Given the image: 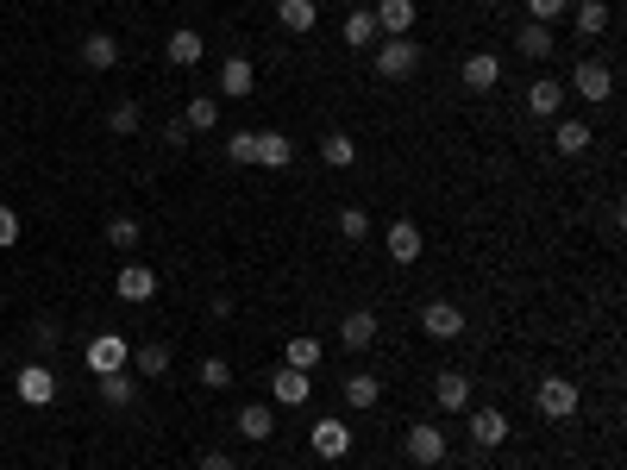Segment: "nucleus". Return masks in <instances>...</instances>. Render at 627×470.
Wrapping results in <instances>:
<instances>
[{
    "label": "nucleus",
    "instance_id": "13",
    "mask_svg": "<svg viewBox=\"0 0 627 470\" xmlns=\"http://www.w3.org/2000/svg\"><path fill=\"white\" fill-rule=\"evenodd\" d=\"M408 458L414 464H439V458H446V433L427 427V420H421V427H408Z\"/></svg>",
    "mask_w": 627,
    "mask_h": 470
},
{
    "label": "nucleus",
    "instance_id": "22",
    "mask_svg": "<svg viewBox=\"0 0 627 470\" xmlns=\"http://www.w3.org/2000/svg\"><path fill=\"white\" fill-rule=\"evenodd\" d=\"M82 63L88 69H113V63H120V44H113L107 32H88L82 38Z\"/></svg>",
    "mask_w": 627,
    "mask_h": 470
},
{
    "label": "nucleus",
    "instance_id": "7",
    "mask_svg": "<svg viewBox=\"0 0 627 470\" xmlns=\"http://www.w3.org/2000/svg\"><path fill=\"white\" fill-rule=\"evenodd\" d=\"M270 395H276V408H308V395H314V383H308V370H276L270 376Z\"/></svg>",
    "mask_w": 627,
    "mask_h": 470
},
{
    "label": "nucleus",
    "instance_id": "3",
    "mask_svg": "<svg viewBox=\"0 0 627 470\" xmlns=\"http://www.w3.org/2000/svg\"><path fill=\"white\" fill-rule=\"evenodd\" d=\"M13 395H19L26 408H51V402H57V376L44 370V364H26V370L13 376Z\"/></svg>",
    "mask_w": 627,
    "mask_h": 470
},
{
    "label": "nucleus",
    "instance_id": "36",
    "mask_svg": "<svg viewBox=\"0 0 627 470\" xmlns=\"http://www.w3.org/2000/svg\"><path fill=\"white\" fill-rule=\"evenodd\" d=\"M226 157L232 163H251V157H258V132H232L226 138Z\"/></svg>",
    "mask_w": 627,
    "mask_h": 470
},
{
    "label": "nucleus",
    "instance_id": "5",
    "mask_svg": "<svg viewBox=\"0 0 627 470\" xmlns=\"http://www.w3.org/2000/svg\"><path fill=\"white\" fill-rule=\"evenodd\" d=\"M126 364H132V345L120 333H101L95 345H88V370H95V376H113V370H126Z\"/></svg>",
    "mask_w": 627,
    "mask_h": 470
},
{
    "label": "nucleus",
    "instance_id": "11",
    "mask_svg": "<svg viewBox=\"0 0 627 470\" xmlns=\"http://www.w3.org/2000/svg\"><path fill=\"white\" fill-rule=\"evenodd\" d=\"M421 326H427V339H458V333H464V314L452 308V301H427V308H421Z\"/></svg>",
    "mask_w": 627,
    "mask_h": 470
},
{
    "label": "nucleus",
    "instance_id": "20",
    "mask_svg": "<svg viewBox=\"0 0 627 470\" xmlns=\"http://www.w3.org/2000/svg\"><path fill=\"white\" fill-rule=\"evenodd\" d=\"M151 295H157V276L145 264H126L120 270V301H151Z\"/></svg>",
    "mask_w": 627,
    "mask_h": 470
},
{
    "label": "nucleus",
    "instance_id": "14",
    "mask_svg": "<svg viewBox=\"0 0 627 470\" xmlns=\"http://www.w3.org/2000/svg\"><path fill=\"white\" fill-rule=\"evenodd\" d=\"M471 439L490 452V445H502L508 439V414L502 408H471Z\"/></svg>",
    "mask_w": 627,
    "mask_h": 470
},
{
    "label": "nucleus",
    "instance_id": "21",
    "mask_svg": "<svg viewBox=\"0 0 627 470\" xmlns=\"http://www.w3.org/2000/svg\"><path fill=\"white\" fill-rule=\"evenodd\" d=\"M239 433H245V439H270V433H276V408L245 402V408H239Z\"/></svg>",
    "mask_w": 627,
    "mask_h": 470
},
{
    "label": "nucleus",
    "instance_id": "39",
    "mask_svg": "<svg viewBox=\"0 0 627 470\" xmlns=\"http://www.w3.org/2000/svg\"><path fill=\"white\" fill-rule=\"evenodd\" d=\"M565 7H571V0H527V13L540 19V26H552V19H559Z\"/></svg>",
    "mask_w": 627,
    "mask_h": 470
},
{
    "label": "nucleus",
    "instance_id": "29",
    "mask_svg": "<svg viewBox=\"0 0 627 470\" xmlns=\"http://www.w3.org/2000/svg\"><path fill=\"white\" fill-rule=\"evenodd\" d=\"M276 19L289 32H314V0H276Z\"/></svg>",
    "mask_w": 627,
    "mask_h": 470
},
{
    "label": "nucleus",
    "instance_id": "15",
    "mask_svg": "<svg viewBox=\"0 0 627 470\" xmlns=\"http://www.w3.org/2000/svg\"><path fill=\"white\" fill-rule=\"evenodd\" d=\"M552 44H559V38H552V26L527 19V26H521V38H515V51H521L527 63H546V57H552Z\"/></svg>",
    "mask_w": 627,
    "mask_h": 470
},
{
    "label": "nucleus",
    "instance_id": "18",
    "mask_svg": "<svg viewBox=\"0 0 627 470\" xmlns=\"http://www.w3.org/2000/svg\"><path fill=\"white\" fill-rule=\"evenodd\" d=\"M389 257H396V264H414V257H421V226H414V220L389 226Z\"/></svg>",
    "mask_w": 627,
    "mask_h": 470
},
{
    "label": "nucleus",
    "instance_id": "12",
    "mask_svg": "<svg viewBox=\"0 0 627 470\" xmlns=\"http://www.w3.org/2000/svg\"><path fill=\"white\" fill-rule=\"evenodd\" d=\"M339 345H345V351H370V345H377V314H370V308L345 314V326H339Z\"/></svg>",
    "mask_w": 627,
    "mask_h": 470
},
{
    "label": "nucleus",
    "instance_id": "24",
    "mask_svg": "<svg viewBox=\"0 0 627 470\" xmlns=\"http://www.w3.org/2000/svg\"><path fill=\"white\" fill-rule=\"evenodd\" d=\"M433 395H439V408H471V383H464L458 370H439V383H433Z\"/></svg>",
    "mask_w": 627,
    "mask_h": 470
},
{
    "label": "nucleus",
    "instance_id": "32",
    "mask_svg": "<svg viewBox=\"0 0 627 470\" xmlns=\"http://www.w3.org/2000/svg\"><path fill=\"white\" fill-rule=\"evenodd\" d=\"M101 395H107V402H113V408H126V402H132V395H138V383H132V376H126V370H113V376H101Z\"/></svg>",
    "mask_w": 627,
    "mask_h": 470
},
{
    "label": "nucleus",
    "instance_id": "16",
    "mask_svg": "<svg viewBox=\"0 0 627 470\" xmlns=\"http://www.w3.org/2000/svg\"><path fill=\"white\" fill-rule=\"evenodd\" d=\"M201 51H207V38H201V32H189V26L170 32V44H164V57H170L176 69H195V63H201Z\"/></svg>",
    "mask_w": 627,
    "mask_h": 470
},
{
    "label": "nucleus",
    "instance_id": "10",
    "mask_svg": "<svg viewBox=\"0 0 627 470\" xmlns=\"http://www.w3.org/2000/svg\"><path fill=\"white\" fill-rule=\"evenodd\" d=\"M496 82H502V57H496V51H471V57H464V88L490 94Z\"/></svg>",
    "mask_w": 627,
    "mask_h": 470
},
{
    "label": "nucleus",
    "instance_id": "37",
    "mask_svg": "<svg viewBox=\"0 0 627 470\" xmlns=\"http://www.w3.org/2000/svg\"><path fill=\"white\" fill-rule=\"evenodd\" d=\"M195 376H201L207 389H226V383H232V364H226V358H207V364H201Z\"/></svg>",
    "mask_w": 627,
    "mask_h": 470
},
{
    "label": "nucleus",
    "instance_id": "6",
    "mask_svg": "<svg viewBox=\"0 0 627 470\" xmlns=\"http://www.w3.org/2000/svg\"><path fill=\"white\" fill-rule=\"evenodd\" d=\"M370 19H377V38H408L414 32V0H377Z\"/></svg>",
    "mask_w": 627,
    "mask_h": 470
},
{
    "label": "nucleus",
    "instance_id": "19",
    "mask_svg": "<svg viewBox=\"0 0 627 470\" xmlns=\"http://www.w3.org/2000/svg\"><path fill=\"white\" fill-rule=\"evenodd\" d=\"M251 163H270V170H289V163H295V145H289L283 132H258V157H251Z\"/></svg>",
    "mask_w": 627,
    "mask_h": 470
},
{
    "label": "nucleus",
    "instance_id": "28",
    "mask_svg": "<svg viewBox=\"0 0 627 470\" xmlns=\"http://www.w3.org/2000/svg\"><path fill=\"white\" fill-rule=\"evenodd\" d=\"M577 32H584V38L609 32V0H577Z\"/></svg>",
    "mask_w": 627,
    "mask_h": 470
},
{
    "label": "nucleus",
    "instance_id": "34",
    "mask_svg": "<svg viewBox=\"0 0 627 470\" xmlns=\"http://www.w3.org/2000/svg\"><path fill=\"white\" fill-rule=\"evenodd\" d=\"M320 364V339H289V370H314Z\"/></svg>",
    "mask_w": 627,
    "mask_h": 470
},
{
    "label": "nucleus",
    "instance_id": "2",
    "mask_svg": "<svg viewBox=\"0 0 627 470\" xmlns=\"http://www.w3.org/2000/svg\"><path fill=\"white\" fill-rule=\"evenodd\" d=\"M533 402H540V414H546V420H571L584 395H577V383H571V376H540V389H533Z\"/></svg>",
    "mask_w": 627,
    "mask_h": 470
},
{
    "label": "nucleus",
    "instance_id": "27",
    "mask_svg": "<svg viewBox=\"0 0 627 470\" xmlns=\"http://www.w3.org/2000/svg\"><path fill=\"white\" fill-rule=\"evenodd\" d=\"M552 145H559L565 157H584V151H590V126H584V120H559V132H552Z\"/></svg>",
    "mask_w": 627,
    "mask_h": 470
},
{
    "label": "nucleus",
    "instance_id": "31",
    "mask_svg": "<svg viewBox=\"0 0 627 470\" xmlns=\"http://www.w3.org/2000/svg\"><path fill=\"white\" fill-rule=\"evenodd\" d=\"M320 157H327L333 170H345V163L358 157V145H352V138H345V132H327V138H320Z\"/></svg>",
    "mask_w": 627,
    "mask_h": 470
},
{
    "label": "nucleus",
    "instance_id": "41",
    "mask_svg": "<svg viewBox=\"0 0 627 470\" xmlns=\"http://www.w3.org/2000/svg\"><path fill=\"white\" fill-rule=\"evenodd\" d=\"M201 470H239V464H232L226 452H207V458H201Z\"/></svg>",
    "mask_w": 627,
    "mask_h": 470
},
{
    "label": "nucleus",
    "instance_id": "43",
    "mask_svg": "<svg viewBox=\"0 0 627 470\" xmlns=\"http://www.w3.org/2000/svg\"><path fill=\"white\" fill-rule=\"evenodd\" d=\"M314 7H320V0H314Z\"/></svg>",
    "mask_w": 627,
    "mask_h": 470
},
{
    "label": "nucleus",
    "instance_id": "8",
    "mask_svg": "<svg viewBox=\"0 0 627 470\" xmlns=\"http://www.w3.org/2000/svg\"><path fill=\"white\" fill-rule=\"evenodd\" d=\"M314 452L320 458H345V452H352V427H345V420L339 414H327V420H314Z\"/></svg>",
    "mask_w": 627,
    "mask_h": 470
},
{
    "label": "nucleus",
    "instance_id": "35",
    "mask_svg": "<svg viewBox=\"0 0 627 470\" xmlns=\"http://www.w3.org/2000/svg\"><path fill=\"white\" fill-rule=\"evenodd\" d=\"M138 120H145V113H138V101H113V113H107L113 132H138Z\"/></svg>",
    "mask_w": 627,
    "mask_h": 470
},
{
    "label": "nucleus",
    "instance_id": "1",
    "mask_svg": "<svg viewBox=\"0 0 627 470\" xmlns=\"http://www.w3.org/2000/svg\"><path fill=\"white\" fill-rule=\"evenodd\" d=\"M421 69V44L414 38H377V76L383 82H408Z\"/></svg>",
    "mask_w": 627,
    "mask_h": 470
},
{
    "label": "nucleus",
    "instance_id": "9",
    "mask_svg": "<svg viewBox=\"0 0 627 470\" xmlns=\"http://www.w3.org/2000/svg\"><path fill=\"white\" fill-rule=\"evenodd\" d=\"M559 107H565V82H552V76L527 82V113H533V120H552Z\"/></svg>",
    "mask_w": 627,
    "mask_h": 470
},
{
    "label": "nucleus",
    "instance_id": "25",
    "mask_svg": "<svg viewBox=\"0 0 627 470\" xmlns=\"http://www.w3.org/2000/svg\"><path fill=\"white\" fill-rule=\"evenodd\" d=\"M182 126H189V132H214L220 126V101H214V94H195L189 113H182Z\"/></svg>",
    "mask_w": 627,
    "mask_h": 470
},
{
    "label": "nucleus",
    "instance_id": "30",
    "mask_svg": "<svg viewBox=\"0 0 627 470\" xmlns=\"http://www.w3.org/2000/svg\"><path fill=\"white\" fill-rule=\"evenodd\" d=\"M132 364H138V376H164L170 370V345H138Z\"/></svg>",
    "mask_w": 627,
    "mask_h": 470
},
{
    "label": "nucleus",
    "instance_id": "40",
    "mask_svg": "<svg viewBox=\"0 0 627 470\" xmlns=\"http://www.w3.org/2000/svg\"><path fill=\"white\" fill-rule=\"evenodd\" d=\"M7 245H19V214H13V207H0V251H7Z\"/></svg>",
    "mask_w": 627,
    "mask_h": 470
},
{
    "label": "nucleus",
    "instance_id": "4",
    "mask_svg": "<svg viewBox=\"0 0 627 470\" xmlns=\"http://www.w3.org/2000/svg\"><path fill=\"white\" fill-rule=\"evenodd\" d=\"M571 94H584V101H609V94H615V69L596 63V57H584V63L571 69Z\"/></svg>",
    "mask_w": 627,
    "mask_h": 470
},
{
    "label": "nucleus",
    "instance_id": "26",
    "mask_svg": "<svg viewBox=\"0 0 627 470\" xmlns=\"http://www.w3.org/2000/svg\"><path fill=\"white\" fill-rule=\"evenodd\" d=\"M345 44H352V51H370V44H377V19H370V7L345 13Z\"/></svg>",
    "mask_w": 627,
    "mask_h": 470
},
{
    "label": "nucleus",
    "instance_id": "33",
    "mask_svg": "<svg viewBox=\"0 0 627 470\" xmlns=\"http://www.w3.org/2000/svg\"><path fill=\"white\" fill-rule=\"evenodd\" d=\"M107 245L132 251V245H138V220H132V214H113V220H107Z\"/></svg>",
    "mask_w": 627,
    "mask_h": 470
},
{
    "label": "nucleus",
    "instance_id": "17",
    "mask_svg": "<svg viewBox=\"0 0 627 470\" xmlns=\"http://www.w3.org/2000/svg\"><path fill=\"white\" fill-rule=\"evenodd\" d=\"M251 82H258V76H251L245 57H226V63H220V94H226V101H245Z\"/></svg>",
    "mask_w": 627,
    "mask_h": 470
},
{
    "label": "nucleus",
    "instance_id": "23",
    "mask_svg": "<svg viewBox=\"0 0 627 470\" xmlns=\"http://www.w3.org/2000/svg\"><path fill=\"white\" fill-rule=\"evenodd\" d=\"M377 395H383V383L370 370H358V376H345V408H377Z\"/></svg>",
    "mask_w": 627,
    "mask_h": 470
},
{
    "label": "nucleus",
    "instance_id": "42",
    "mask_svg": "<svg viewBox=\"0 0 627 470\" xmlns=\"http://www.w3.org/2000/svg\"><path fill=\"white\" fill-rule=\"evenodd\" d=\"M414 470H421V464H414Z\"/></svg>",
    "mask_w": 627,
    "mask_h": 470
},
{
    "label": "nucleus",
    "instance_id": "38",
    "mask_svg": "<svg viewBox=\"0 0 627 470\" xmlns=\"http://www.w3.org/2000/svg\"><path fill=\"white\" fill-rule=\"evenodd\" d=\"M339 232H345V239H364V232H370V214H364V207H345V214H339Z\"/></svg>",
    "mask_w": 627,
    "mask_h": 470
}]
</instances>
